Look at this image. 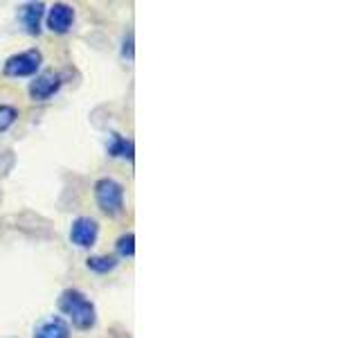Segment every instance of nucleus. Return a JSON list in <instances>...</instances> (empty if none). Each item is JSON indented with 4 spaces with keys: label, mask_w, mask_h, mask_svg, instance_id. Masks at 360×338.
<instances>
[{
    "label": "nucleus",
    "mask_w": 360,
    "mask_h": 338,
    "mask_svg": "<svg viewBox=\"0 0 360 338\" xmlns=\"http://www.w3.org/2000/svg\"><path fill=\"white\" fill-rule=\"evenodd\" d=\"M95 201L106 217H120L124 212V185L112 178H99L95 183Z\"/></svg>",
    "instance_id": "nucleus-2"
},
{
    "label": "nucleus",
    "mask_w": 360,
    "mask_h": 338,
    "mask_svg": "<svg viewBox=\"0 0 360 338\" xmlns=\"http://www.w3.org/2000/svg\"><path fill=\"white\" fill-rule=\"evenodd\" d=\"M117 257L112 255H93L86 259V266L93 270V273H99V275H106V273H112V270L117 268Z\"/></svg>",
    "instance_id": "nucleus-10"
},
{
    "label": "nucleus",
    "mask_w": 360,
    "mask_h": 338,
    "mask_svg": "<svg viewBox=\"0 0 360 338\" xmlns=\"http://www.w3.org/2000/svg\"><path fill=\"white\" fill-rule=\"evenodd\" d=\"M43 14H45L43 3H27V5L20 7V11H18L20 23H22V27H25V32L32 34V37H37V34L41 32Z\"/></svg>",
    "instance_id": "nucleus-7"
},
{
    "label": "nucleus",
    "mask_w": 360,
    "mask_h": 338,
    "mask_svg": "<svg viewBox=\"0 0 360 338\" xmlns=\"http://www.w3.org/2000/svg\"><path fill=\"white\" fill-rule=\"evenodd\" d=\"M75 25V9L65 3H56L48 11V27L54 34H68Z\"/></svg>",
    "instance_id": "nucleus-6"
},
{
    "label": "nucleus",
    "mask_w": 360,
    "mask_h": 338,
    "mask_svg": "<svg viewBox=\"0 0 360 338\" xmlns=\"http://www.w3.org/2000/svg\"><path fill=\"white\" fill-rule=\"evenodd\" d=\"M18 120V111L9 104H0V133L9 131L14 127V122Z\"/></svg>",
    "instance_id": "nucleus-11"
},
{
    "label": "nucleus",
    "mask_w": 360,
    "mask_h": 338,
    "mask_svg": "<svg viewBox=\"0 0 360 338\" xmlns=\"http://www.w3.org/2000/svg\"><path fill=\"white\" fill-rule=\"evenodd\" d=\"M34 338H70V325L59 315H52V318L37 325Z\"/></svg>",
    "instance_id": "nucleus-8"
},
{
    "label": "nucleus",
    "mask_w": 360,
    "mask_h": 338,
    "mask_svg": "<svg viewBox=\"0 0 360 338\" xmlns=\"http://www.w3.org/2000/svg\"><path fill=\"white\" fill-rule=\"evenodd\" d=\"M43 63V54L39 50H25L18 54H11L5 61L3 73L7 77H34L39 73V68Z\"/></svg>",
    "instance_id": "nucleus-3"
},
{
    "label": "nucleus",
    "mask_w": 360,
    "mask_h": 338,
    "mask_svg": "<svg viewBox=\"0 0 360 338\" xmlns=\"http://www.w3.org/2000/svg\"><path fill=\"white\" fill-rule=\"evenodd\" d=\"M133 140H127L124 135L120 133H112V138H110V144H108V156L112 158H124V161H133Z\"/></svg>",
    "instance_id": "nucleus-9"
},
{
    "label": "nucleus",
    "mask_w": 360,
    "mask_h": 338,
    "mask_svg": "<svg viewBox=\"0 0 360 338\" xmlns=\"http://www.w3.org/2000/svg\"><path fill=\"white\" fill-rule=\"evenodd\" d=\"M99 237V225L90 217H79L70 225V242L79 248H90L97 244Z\"/></svg>",
    "instance_id": "nucleus-5"
},
{
    "label": "nucleus",
    "mask_w": 360,
    "mask_h": 338,
    "mask_svg": "<svg viewBox=\"0 0 360 338\" xmlns=\"http://www.w3.org/2000/svg\"><path fill=\"white\" fill-rule=\"evenodd\" d=\"M59 309L72 320V325L82 332H90L97 325V311L95 304L90 302L86 293L79 289H65L59 298Z\"/></svg>",
    "instance_id": "nucleus-1"
},
{
    "label": "nucleus",
    "mask_w": 360,
    "mask_h": 338,
    "mask_svg": "<svg viewBox=\"0 0 360 338\" xmlns=\"http://www.w3.org/2000/svg\"><path fill=\"white\" fill-rule=\"evenodd\" d=\"M61 77L54 70H43L41 75L34 77V82L30 84V97L34 101H48L61 90Z\"/></svg>",
    "instance_id": "nucleus-4"
},
{
    "label": "nucleus",
    "mask_w": 360,
    "mask_h": 338,
    "mask_svg": "<svg viewBox=\"0 0 360 338\" xmlns=\"http://www.w3.org/2000/svg\"><path fill=\"white\" fill-rule=\"evenodd\" d=\"M115 251L120 257H133L135 255V234L133 232H127L122 234L117 244H115Z\"/></svg>",
    "instance_id": "nucleus-12"
}]
</instances>
